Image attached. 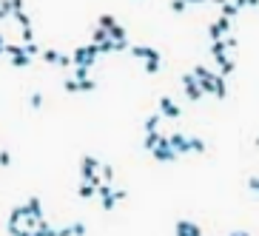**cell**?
Returning <instances> with one entry per match:
<instances>
[{"instance_id":"obj_1","label":"cell","mask_w":259,"mask_h":236,"mask_svg":"<svg viewBox=\"0 0 259 236\" xmlns=\"http://www.w3.org/2000/svg\"><path fill=\"white\" fill-rule=\"evenodd\" d=\"M100 57V46L97 43H91V46H83V49H74L71 51V60H74V68L83 66V68H91L97 63Z\"/></svg>"},{"instance_id":"obj_2","label":"cell","mask_w":259,"mask_h":236,"mask_svg":"<svg viewBox=\"0 0 259 236\" xmlns=\"http://www.w3.org/2000/svg\"><path fill=\"white\" fill-rule=\"evenodd\" d=\"M80 174H83V182H91L94 188L103 185V179H100V162L94 157H83L80 159Z\"/></svg>"},{"instance_id":"obj_3","label":"cell","mask_w":259,"mask_h":236,"mask_svg":"<svg viewBox=\"0 0 259 236\" xmlns=\"http://www.w3.org/2000/svg\"><path fill=\"white\" fill-rule=\"evenodd\" d=\"M151 154H154V159H157V162H174V159L179 157V154L171 148V139H168V137H162L160 145H157Z\"/></svg>"},{"instance_id":"obj_4","label":"cell","mask_w":259,"mask_h":236,"mask_svg":"<svg viewBox=\"0 0 259 236\" xmlns=\"http://www.w3.org/2000/svg\"><path fill=\"white\" fill-rule=\"evenodd\" d=\"M194 74H196V80H199V88H202V94H214L216 91V85H214V71H208L205 66H196L194 68Z\"/></svg>"},{"instance_id":"obj_5","label":"cell","mask_w":259,"mask_h":236,"mask_svg":"<svg viewBox=\"0 0 259 236\" xmlns=\"http://www.w3.org/2000/svg\"><path fill=\"white\" fill-rule=\"evenodd\" d=\"M182 88H185V94H188V100H199L202 97V88H199V80H196V74H182Z\"/></svg>"},{"instance_id":"obj_6","label":"cell","mask_w":259,"mask_h":236,"mask_svg":"<svg viewBox=\"0 0 259 236\" xmlns=\"http://www.w3.org/2000/svg\"><path fill=\"white\" fill-rule=\"evenodd\" d=\"M131 54H134L137 60H146V63H151V60L162 63V54L157 49H151V46H131Z\"/></svg>"},{"instance_id":"obj_7","label":"cell","mask_w":259,"mask_h":236,"mask_svg":"<svg viewBox=\"0 0 259 236\" xmlns=\"http://www.w3.org/2000/svg\"><path fill=\"white\" fill-rule=\"evenodd\" d=\"M97 197H100V202H103V211H111L114 205H117V197H114V188L111 185H103L97 188Z\"/></svg>"},{"instance_id":"obj_8","label":"cell","mask_w":259,"mask_h":236,"mask_svg":"<svg viewBox=\"0 0 259 236\" xmlns=\"http://www.w3.org/2000/svg\"><path fill=\"white\" fill-rule=\"evenodd\" d=\"M29 219V205H17L12 208V214H9V231L12 228H20V222Z\"/></svg>"},{"instance_id":"obj_9","label":"cell","mask_w":259,"mask_h":236,"mask_svg":"<svg viewBox=\"0 0 259 236\" xmlns=\"http://www.w3.org/2000/svg\"><path fill=\"white\" fill-rule=\"evenodd\" d=\"M177 236H202V228L191 219H179L177 222Z\"/></svg>"},{"instance_id":"obj_10","label":"cell","mask_w":259,"mask_h":236,"mask_svg":"<svg viewBox=\"0 0 259 236\" xmlns=\"http://www.w3.org/2000/svg\"><path fill=\"white\" fill-rule=\"evenodd\" d=\"M160 114L168 119H177L179 117V105L171 97H160Z\"/></svg>"},{"instance_id":"obj_11","label":"cell","mask_w":259,"mask_h":236,"mask_svg":"<svg viewBox=\"0 0 259 236\" xmlns=\"http://www.w3.org/2000/svg\"><path fill=\"white\" fill-rule=\"evenodd\" d=\"M168 139H171V148H174L177 154H188V151H191V137H185V134H171Z\"/></svg>"},{"instance_id":"obj_12","label":"cell","mask_w":259,"mask_h":236,"mask_svg":"<svg viewBox=\"0 0 259 236\" xmlns=\"http://www.w3.org/2000/svg\"><path fill=\"white\" fill-rule=\"evenodd\" d=\"M26 205H29V219L43 222V202H40V197H29Z\"/></svg>"},{"instance_id":"obj_13","label":"cell","mask_w":259,"mask_h":236,"mask_svg":"<svg viewBox=\"0 0 259 236\" xmlns=\"http://www.w3.org/2000/svg\"><path fill=\"white\" fill-rule=\"evenodd\" d=\"M108 40H114V43H120V40H129V32H126L120 23H114L111 29H108Z\"/></svg>"},{"instance_id":"obj_14","label":"cell","mask_w":259,"mask_h":236,"mask_svg":"<svg viewBox=\"0 0 259 236\" xmlns=\"http://www.w3.org/2000/svg\"><path fill=\"white\" fill-rule=\"evenodd\" d=\"M211 57H214V60H222V57H228L225 40H219V43H211Z\"/></svg>"},{"instance_id":"obj_15","label":"cell","mask_w":259,"mask_h":236,"mask_svg":"<svg viewBox=\"0 0 259 236\" xmlns=\"http://www.w3.org/2000/svg\"><path fill=\"white\" fill-rule=\"evenodd\" d=\"M60 57H63V54H60V51H54V49H43V54H40V60H43V63H49V66H57V63H60Z\"/></svg>"},{"instance_id":"obj_16","label":"cell","mask_w":259,"mask_h":236,"mask_svg":"<svg viewBox=\"0 0 259 236\" xmlns=\"http://www.w3.org/2000/svg\"><path fill=\"white\" fill-rule=\"evenodd\" d=\"M91 43H97V46H103V43H108V29H94L91 32Z\"/></svg>"},{"instance_id":"obj_17","label":"cell","mask_w":259,"mask_h":236,"mask_svg":"<svg viewBox=\"0 0 259 236\" xmlns=\"http://www.w3.org/2000/svg\"><path fill=\"white\" fill-rule=\"evenodd\" d=\"M216 63H219V74H222V77H228V74H234V60H231V57H222V60H216Z\"/></svg>"},{"instance_id":"obj_18","label":"cell","mask_w":259,"mask_h":236,"mask_svg":"<svg viewBox=\"0 0 259 236\" xmlns=\"http://www.w3.org/2000/svg\"><path fill=\"white\" fill-rule=\"evenodd\" d=\"M160 139H162L160 131H154V134H146V145H143V148H146V151H154V148L160 145Z\"/></svg>"},{"instance_id":"obj_19","label":"cell","mask_w":259,"mask_h":236,"mask_svg":"<svg viewBox=\"0 0 259 236\" xmlns=\"http://www.w3.org/2000/svg\"><path fill=\"white\" fill-rule=\"evenodd\" d=\"M32 236H57V231H54V228H51L49 222L43 219V222H40V225H37V231H34Z\"/></svg>"},{"instance_id":"obj_20","label":"cell","mask_w":259,"mask_h":236,"mask_svg":"<svg viewBox=\"0 0 259 236\" xmlns=\"http://www.w3.org/2000/svg\"><path fill=\"white\" fill-rule=\"evenodd\" d=\"M208 37H211V43H219V40H225V34H222V29H219L216 23H211V26H208Z\"/></svg>"},{"instance_id":"obj_21","label":"cell","mask_w":259,"mask_h":236,"mask_svg":"<svg viewBox=\"0 0 259 236\" xmlns=\"http://www.w3.org/2000/svg\"><path fill=\"white\" fill-rule=\"evenodd\" d=\"M237 15H239V6H237V3H222V17L234 20Z\"/></svg>"},{"instance_id":"obj_22","label":"cell","mask_w":259,"mask_h":236,"mask_svg":"<svg viewBox=\"0 0 259 236\" xmlns=\"http://www.w3.org/2000/svg\"><path fill=\"white\" fill-rule=\"evenodd\" d=\"M214 85H216V91H214V94L222 100V97L228 94V91H225V77H222V74H216V77H214Z\"/></svg>"},{"instance_id":"obj_23","label":"cell","mask_w":259,"mask_h":236,"mask_svg":"<svg viewBox=\"0 0 259 236\" xmlns=\"http://www.w3.org/2000/svg\"><path fill=\"white\" fill-rule=\"evenodd\" d=\"M160 122H162V117H160V114H154V117H148V119H146V134H154V131L160 128Z\"/></svg>"},{"instance_id":"obj_24","label":"cell","mask_w":259,"mask_h":236,"mask_svg":"<svg viewBox=\"0 0 259 236\" xmlns=\"http://www.w3.org/2000/svg\"><path fill=\"white\" fill-rule=\"evenodd\" d=\"M29 63H32V57H29L26 51H20V54H15V57H12V66H17V68L29 66Z\"/></svg>"},{"instance_id":"obj_25","label":"cell","mask_w":259,"mask_h":236,"mask_svg":"<svg viewBox=\"0 0 259 236\" xmlns=\"http://www.w3.org/2000/svg\"><path fill=\"white\" fill-rule=\"evenodd\" d=\"M77 194H80L83 199H91V197L97 194V188L91 185V182H83V185H80V191H77Z\"/></svg>"},{"instance_id":"obj_26","label":"cell","mask_w":259,"mask_h":236,"mask_svg":"<svg viewBox=\"0 0 259 236\" xmlns=\"http://www.w3.org/2000/svg\"><path fill=\"white\" fill-rule=\"evenodd\" d=\"M15 20L20 23V29H32V20H29V15L20 9V12H15Z\"/></svg>"},{"instance_id":"obj_27","label":"cell","mask_w":259,"mask_h":236,"mask_svg":"<svg viewBox=\"0 0 259 236\" xmlns=\"http://www.w3.org/2000/svg\"><path fill=\"white\" fill-rule=\"evenodd\" d=\"M100 179H103L106 185L114 179V168H111V165H100Z\"/></svg>"},{"instance_id":"obj_28","label":"cell","mask_w":259,"mask_h":236,"mask_svg":"<svg viewBox=\"0 0 259 236\" xmlns=\"http://www.w3.org/2000/svg\"><path fill=\"white\" fill-rule=\"evenodd\" d=\"M191 151H196V154H205L208 151V145L199 139V137H191Z\"/></svg>"},{"instance_id":"obj_29","label":"cell","mask_w":259,"mask_h":236,"mask_svg":"<svg viewBox=\"0 0 259 236\" xmlns=\"http://www.w3.org/2000/svg\"><path fill=\"white\" fill-rule=\"evenodd\" d=\"M63 85H65V91H68V94H77V91H80V80H74V77H68Z\"/></svg>"},{"instance_id":"obj_30","label":"cell","mask_w":259,"mask_h":236,"mask_svg":"<svg viewBox=\"0 0 259 236\" xmlns=\"http://www.w3.org/2000/svg\"><path fill=\"white\" fill-rule=\"evenodd\" d=\"M114 23H117V20H114L111 15H100V20H97V26H100V29H111Z\"/></svg>"},{"instance_id":"obj_31","label":"cell","mask_w":259,"mask_h":236,"mask_svg":"<svg viewBox=\"0 0 259 236\" xmlns=\"http://www.w3.org/2000/svg\"><path fill=\"white\" fill-rule=\"evenodd\" d=\"M12 15V0H0V20Z\"/></svg>"},{"instance_id":"obj_32","label":"cell","mask_w":259,"mask_h":236,"mask_svg":"<svg viewBox=\"0 0 259 236\" xmlns=\"http://www.w3.org/2000/svg\"><path fill=\"white\" fill-rule=\"evenodd\" d=\"M185 9H188V6H185V0H171V12H174V15H182Z\"/></svg>"},{"instance_id":"obj_33","label":"cell","mask_w":259,"mask_h":236,"mask_svg":"<svg viewBox=\"0 0 259 236\" xmlns=\"http://www.w3.org/2000/svg\"><path fill=\"white\" fill-rule=\"evenodd\" d=\"M23 51H26L29 57H34V54H43V51H40V46H37V43H26V46H23Z\"/></svg>"},{"instance_id":"obj_34","label":"cell","mask_w":259,"mask_h":236,"mask_svg":"<svg viewBox=\"0 0 259 236\" xmlns=\"http://www.w3.org/2000/svg\"><path fill=\"white\" fill-rule=\"evenodd\" d=\"M88 71H91V68H83V66H77V71H74V80H88Z\"/></svg>"},{"instance_id":"obj_35","label":"cell","mask_w":259,"mask_h":236,"mask_svg":"<svg viewBox=\"0 0 259 236\" xmlns=\"http://www.w3.org/2000/svg\"><path fill=\"white\" fill-rule=\"evenodd\" d=\"M216 26H219V29H222V34L228 37V32H231V20H228V17H219V20H216Z\"/></svg>"},{"instance_id":"obj_36","label":"cell","mask_w":259,"mask_h":236,"mask_svg":"<svg viewBox=\"0 0 259 236\" xmlns=\"http://www.w3.org/2000/svg\"><path fill=\"white\" fill-rule=\"evenodd\" d=\"M20 37H23V46H26V43H34V32L32 29H20Z\"/></svg>"},{"instance_id":"obj_37","label":"cell","mask_w":259,"mask_h":236,"mask_svg":"<svg viewBox=\"0 0 259 236\" xmlns=\"http://www.w3.org/2000/svg\"><path fill=\"white\" fill-rule=\"evenodd\" d=\"M94 88H97V83H94L91 77H88V80H83V83H80V91H94Z\"/></svg>"},{"instance_id":"obj_38","label":"cell","mask_w":259,"mask_h":236,"mask_svg":"<svg viewBox=\"0 0 259 236\" xmlns=\"http://www.w3.org/2000/svg\"><path fill=\"white\" fill-rule=\"evenodd\" d=\"M29 105H32V108H40V105H43V94H32V97H29Z\"/></svg>"},{"instance_id":"obj_39","label":"cell","mask_w":259,"mask_h":236,"mask_svg":"<svg viewBox=\"0 0 259 236\" xmlns=\"http://www.w3.org/2000/svg\"><path fill=\"white\" fill-rule=\"evenodd\" d=\"M9 234H12V236H32L34 231H29V228H12Z\"/></svg>"},{"instance_id":"obj_40","label":"cell","mask_w":259,"mask_h":236,"mask_svg":"<svg viewBox=\"0 0 259 236\" xmlns=\"http://www.w3.org/2000/svg\"><path fill=\"white\" fill-rule=\"evenodd\" d=\"M57 66H60V68H68V66H74V60H71V54H63Z\"/></svg>"},{"instance_id":"obj_41","label":"cell","mask_w":259,"mask_h":236,"mask_svg":"<svg viewBox=\"0 0 259 236\" xmlns=\"http://www.w3.org/2000/svg\"><path fill=\"white\" fill-rule=\"evenodd\" d=\"M160 66H162V63L151 60V63H146V71H148V74H157V71H160Z\"/></svg>"},{"instance_id":"obj_42","label":"cell","mask_w":259,"mask_h":236,"mask_svg":"<svg viewBox=\"0 0 259 236\" xmlns=\"http://www.w3.org/2000/svg\"><path fill=\"white\" fill-rule=\"evenodd\" d=\"M0 165L6 168V165H12V154L9 151H0Z\"/></svg>"},{"instance_id":"obj_43","label":"cell","mask_w":259,"mask_h":236,"mask_svg":"<svg viewBox=\"0 0 259 236\" xmlns=\"http://www.w3.org/2000/svg\"><path fill=\"white\" fill-rule=\"evenodd\" d=\"M234 3H237L239 9H245V6H254V9H257L259 6V0H234Z\"/></svg>"},{"instance_id":"obj_44","label":"cell","mask_w":259,"mask_h":236,"mask_svg":"<svg viewBox=\"0 0 259 236\" xmlns=\"http://www.w3.org/2000/svg\"><path fill=\"white\" fill-rule=\"evenodd\" d=\"M248 188H251V191H257V194H259V177H251V179H248Z\"/></svg>"},{"instance_id":"obj_45","label":"cell","mask_w":259,"mask_h":236,"mask_svg":"<svg viewBox=\"0 0 259 236\" xmlns=\"http://www.w3.org/2000/svg\"><path fill=\"white\" fill-rule=\"evenodd\" d=\"M225 46H228V51L237 49V37H234V34H228V37H225Z\"/></svg>"},{"instance_id":"obj_46","label":"cell","mask_w":259,"mask_h":236,"mask_svg":"<svg viewBox=\"0 0 259 236\" xmlns=\"http://www.w3.org/2000/svg\"><path fill=\"white\" fill-rule=\"evenodd\" d=\"M86 234V225L83 222H74V236H83Z\"/></svg>"},{"instance_id":"obj_47","label":"cell","mask_w":259,"mask_h":236,"mask_svg":"<svg viewBox=\"0 0 259 236\" xmlns=\"http://www.w3.org/2000/svg\"><path fill=\"white\" fill-rule=\"evenodd\" d=\"M57 236H74V225H71V228H60Z\"/></svg>"},{"instance_id":"obj_48","label":"cell","mask_w":259,"mask_h":236,"mask_svg":"<svg viewBox=\"0 0 259 236\" xmlns=\"http://www.w3.org/2000/svg\"><path fill=\"white\" fill-rule=\"evenodd\" d=\"M20 9H23V0H12V15H15V12H20Z\"/></svg>"},{"instance_id":"obj_49","label":"cell","mask_w":259,"mask_h":236,"mask_svg":"<svg viewBox=\"0 0 259 236\" xmlns=\"http://www.w3.org/2000/svg\"><path fill=\"white\" fill-rule=\"evenodd\" d=\"M202 3H211V0H185V6H202Z\"/></svg>"},{"instance_id":"obj_50","label":"cell","mask_w":259,"mask_h":236,"mask_svg":"<svg viewBox=\"0 0 259 236\" xmlns=\"http://www.w3.org/2000/svg\"><path fill=\"white\" fill-rule=\"evenodd\" d=\"M231 236H251V234H245V231H237V234H231Z\"/></svg>"},{"instance_id":"obj_51","label":"cell","mask_w":259,"mask_h":236,"mask_svg":"<svg viewBox=\"0 0 259 236\" xmlns=\"http://www.w3.org/2000/svg\"><path fill=\"white\" fill-rule=\"evenodd\" d=\"M211 3H219V6H222V3H228V0H211Z\"/></svg>"},{"instance_id":"obj_52","label":"cell","mask_w":259,"mask_h":236,"mask_svg":"<svg viewBox=\"0 0 259 236\" xmlns=\"http://www.w3.org/2000/svg\"><path fill=\"white\" fill-rule=\"evenodd\" d=\"M3 51H6V46H0V54H3Z\"/></svg>"},{"instance_id":"obj_53","label":"cell","mask_w":259,"mask_h":236,"mask_svg":"<svg viewBox=\"0 0 259 236\" xmlns=\"http://www.w3.org/2000/svg\"><path fill=\"white\" fill-rule=\"evenodd\" d=\"M257 148H259V137H257Z\"/></svg>"}]
</instances>
